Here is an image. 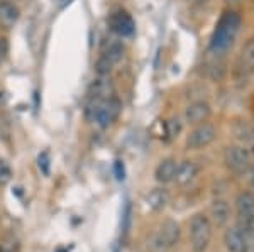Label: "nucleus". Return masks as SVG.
Here are the masks:
<instances>
[{"mask_svg":"<svg viewBox=\"0 0 254 252\" xmlns=\"http://www.w3.org/2000/svg\"><path fill=\"white\" fill-rule=\"evenodd\" d=\"M241 27V17L236 14L234 10H225L220 15L219 22L215 26V31L212 34L210 39V50L217 52V54H222L232 46L236 39V34Z\"/></svg>","mask_w":254,"mask_h":252,"instance_id":"nucleus-1","label":"nucleus"},{"mask_svg":"<svg viewBox=\"0 0 254 252\" xmlns=\"http://www.w3.org/2000/svg\"><path fill=\"white\" fill-rule=\"evenodd\" d=\"M188 237H190V247L193 252H205L208 244L212 241V222L207 215L196 213L191 217L188 225Z\"/></svg>","mask_w":254,"mask_h":252,"instance_id":"nucleus-2","label":"nucleus"},{"mask_svg":"<svg viewBox=\"0 0 254 252\" xmlns=\"http://www.w3.org/2000/svg\"><path fill=\"white\" fill-rule=\"evenodd\" d=\"M225 166L236 174H246L251 169V154L244 146H229L224 152Z\"/></svg>","mask_w":254,"mask_h":252,"instance_id":"nucleus-3","label":"nucleus"},{"mask_svg":"<svg viewBox=\"0 0 254 252\" xmlns=\"http://www.w3.org/2000/svg\"><path fill=\"white\" fill-rule=\"evenodd\" d=\"M119 113H121V101H119L116 97H110L107 100L98 101L95 115H93L92 122H95L98 127L105 129L117 119Z\"/></svg>","mask_w":254,"mask_h":252,"instance_id":"nucleus-4","label":"nucleus"},{"mask_svg":"<svg viewBox=\"0 0 254 252\" xmlns=\"http://www.w3.org/2000/svg\"><path fill=\"white\" fill-rule=\"evenodd\" d=\"M217 137V131L212 124H198L196 127L188 134L187 137V146L190 149H202V148H207L208 144L215 141Z\"/></svg>","mask_w":254,"mask_h":252,"instance_id":"nucleus-5","label":"nucleus"},{"mask_svg":"<svg viewBox=\"0 0 254 252\" xmlns=\"http://www.w3.org/2000/svg\"><path fill=\"white\" fill-rule=\"evenodd\" d=\"M109 26L116 34L122 36V38H124V36H130L134 32V20L126 10L114 12L109 19Z\"/></svg>","mask_w":254,"mask_h":252,"instance_id":"nucleus-6","label":"nucleus"},{"mask_svg":"<svg viewBox=\"0 0 254 252\" xmlns=\"http://www.w3.org/2000/svg\"><path fill=\"white\" fill-rule=\"evenodd\" d=\"M210 113H212L210 105L203 100H198V101H193V103H190L187 107L185 120L191 125H198V124L207 122L208 117H210Z\"/></svg>","mask_w":254,"mask_h":252,"instance_id":"nucleus-7","label":"nucleus"},{"mask_svg":"<svg viewBox=\"0 0 254 252\" xmlns=\"http://www.w3.org/2000/svg\"><path fill=\"white\" fill-rule=\"evenodd\" d=\"M231 218V206L225 200L217 198L210 203V222L215 227H224Z\"/></svg>","mask_w":254,"mask_h":252,"instance_id":"nucleus-8","label":"nucleus"},{"mask_svg":"<svg viewBox=\"0 0 254 252\" xmlns=\"http://www.w3.org/2000/svg\"><path fill=\"white\" fill-rule=\"evenodd\" d=\"M244 230L241 227H232V229L225 230L224 234V246L227 252H244Z\"/></svg>","mask_w":254,"mask_h":252,"instance_id":"nucleus-9","label":"nucleus"},{"mask_svg":"<svg viewBox=\"0 0 254 252\" xmlns=\"http://www.w3.org/2000/svg\"><path fill=\"white\" fill-rule=\"evenodd\" d=\"M20 17L19 7L14 2H0V26L3 29H10L17 24Z\"/></svg>","mask_w":254,"mask_h":252,"instance_id":"nucleus-10","label":"nucleus"},{"mask_svg":"<svg viewBox=\"0 0 254 252\" xmlns=\"http://www.w3.org/2000/svg\"><path fill=\"white\" fill-rule=\"evenodd\" d=\"M90 95L95 100H107L114 97V85L109 76H98L90 87Z\"/></svg>","mask_w":254,"mask_h":252,"instance_id":"nucleus-11","label":"nucleus"},{"mask_svg":"<svg viewBox=\"0 0 254 252\" xmlns=\"http://www.w3.org/2000/svg\"><path fill=\"white\" fill-rule=\"evenodd\" d=\"M176 169H178V162H176L175 159H171V157H168V159H163L158 164L156 171H154L156 181H159L161 185H166V183L175 181Z\"/></svg>","mask_w":254,"mask_h":252,"instance_id":"nucleus-12","label":"nucleus"},{"mask_svg":"<svg viewBox=\"0 0 254 252\" xmlns=\"http://www.w3.org/2000/svg\"><path fill=\"white\" fill-rule=\"evenodd\" d=\"M196 174H198V166H196L193 161H183L178 164L175 181L182 186L190 185V183L196 178Z\"/></svg>","mask_w":254,"mask_h":252,"instance_id":"nucleus-13","label":"nucleus"},{"mask_svg":"<svg viewBox=\"0 0 254 252\" xmlns=\"http://www.w3.org/2000/svg\"><path fill=\"white\" fill-rule=\"evenodd\" d=\"M146 200L149 208H153L154 212H159V210L166 208V205L170 203V193L165 188H154L153 192L147 195Z\"/></svg>","mask_w":254,"mask_h":252,"instance_id":"nucleus-14","label":"nucleus"},{"mask_svg":"<svg viewBox=\"0 0 254 252\" xmlns=\"http://www.w3.org/2000/svg\"><path fill=\"white\" fill-rule=\"evenodd\" d=\"M158 232L165 237V241L170 244V247H173L180 241V225L175 220H170V218L161 223Z\"/></svg>","mask_w":254,"mask_h":252,"instance_id":"nucleus-15","label":"nucleus"},{"mask_svg":"<svg viewBox=\"0 0 254 252\" xmlns=\"http://www.w3.org/2000/svg\"><path fill=\"white\" fill-rule=\"evenodd\" d=\"M234 132H236V137L243 142L246 149L254 148V129L249 127L246 122H239V124H236Z\"/></svg>","mask_w":254,"mask_h":252,"instance_id":"nucleus-16","label":"nucleus"},{"mask_svg":"<svg viewBox=\"0 0 254 252\" xmlns=\"http://www.w3.org/2000/svg\"><path fill=\"white\" fill-rule=\"evenodd\" d=\"M104 58H107L112 64L122 61V58H124V46H122V43H119V41H110L107 46H105Z\"/></svg>","mask_w":254,"mask_h":252,"instance_id":"nucleus-17","label":"nucleus"},{"mask_svg":"<svg viewBox=\"0 0 254 252\" xmlns=\"http://www.w3.org/2000/svg\"><path fill=\"white\" fill-rule=\"evenodd\" d=\"M237 61H239L243 66L248 68L249 71L254 70V39L246 43V46L243 48V51H241V56Z\"/></svg>","mask_w":254,"mask_h":252,"instance_id":"nucleus-18","label":"nucleus"},{"mask_svg":"<svg viewBox=\"0 0 254 252\" xmlns=\"http://www.w3.org/2000/svg\"><path fill=\"white\" fill-rule=\"evenodd\" d=\"M170 249H171L170 244L165 241V237L158 230L147 241V252H168Z\"/></svg>","mask_w":254,"mask_h":252,"instance_id":"nucleus-19","label":"nucleus"},{"mask_svg":"<svg viewBox=\"0 0 254 252\" xmlns=\"http://www.w3.org/2000/svg\"><path fill=\"white\" fill-rule=\"evenodd\" d=\"M19 251V241L14 235H5L0 239V252H17Z\"/></svg>","mask_w":254,"mask_h":252,"instance_id":"nucleus-20","label":"nucleus"},{"mask_svg":"<svg viewBox=\"0 0 254 252\" xmlns=\"http://www.w3.org/2000/svg\"><path fill=\"white\" fill-rule=\"evenodd\" d=\"M112 66L114 64L110 63L107 58L102 56V58H98V61L95 63V71H97L98 76H109L110 71H112Z\"/></svg>","mask_w":254,"mask_h":252,"instance_id":"nucleus-21","label":"nucleus"},{"mask_svg":"<svg viewBox=\"0 0 254 252\" xmlns=\"http://www.w3.org/2000/svg\"><path fill=\"white\" fill-rule=\"evenodd\" d=\"M12 180V169L9 162L0 159V186H5Z\"/></svg>","mask_w":254,"mask_h":252,"instance_id":"nucleus-22","label":"nucleus"},{"mask_svg":"<svg viewBox=\"0 0 254 252\" xmlns=\"http://www.w3.org/2000/svg\"><path fill=\"white\" fill-rule=\"evenodd\" d=\"M165 129L170 137H178V134L182 132V124H180L178 119H171L165 124Z\"/></svg>","mask_w":254,"mask_h":252,"instance_id":"nucleus-23","label":"nucleus"},{"mask_svg":"<svg viewBox=\"0 0 254 252\" xmlns=\"http://www.w3.org/2000/svg\"><path fill=\"white\" fill-rule=\"evenodd\" d=\"M38 166H39L41 173H43L44 176H48V174H49V168H51V159H49V154H48L46 151L39 154V157H38Z\"/></svg>","mask_w":254,"mask_h":252,"instance_id":"nucleus-24","label":"nucleus"},{"mask_svg":"<svg viewBox=\"0 0 254 252\" xmlns=\"http://www.w3.org/2000/svg\"><path fill=\"white\" fill-rule=\"evenodd\" d=\"M114 173H116V178H117L119 181H124V178H126L124 162H122V161H116V162H114Z\"/></svg>","mask_w":254,"mask_h":252,"instance_id":"nucleus-25","label":"nucleus"},{"mask_svg":"<svg viewBox=\"0 0 254 252\" xmlns=\"http://www.w3.org/2000/svg\"><path fill=\"white\" fill-rule=\"evenodd\" d=\"M129 225H130V205L127 203L126 210H124V222H122V232L127 234L129 232Z\"/></svg>","mask_w":254,"mask_h":252,"instance_id":"nucleus-26","label":"nucleus"},{"mask_svg":"<svg viewBox=\"0 0 254 252\" xmlns=\"http://www.w3.org/2000/svg\"><path fill=\"white\" fill-rule=\"evenodd\" d=\"M5 52H7V43L3 39H0V61L5 56Z\"/></svg>","mask_w":254,"mask_h":252,"instance_id":"nucleus-27","label":"nucleus"},{"mask_svg":"<svg viewBox=\"0 0 254 252\" xmlns=\"http://www.w3.org/2000/svg\"><path fill=\"white\" fill-rule=\"evenodd\" d=\"M248 174H249V185H251V188L254 190V168L249 169Z\"/></svg>","mask_w":254,"mask_h":252,"instance_id":"nucleus-28","label":"nucleus"},{"mask_svg":"<svg viewBox=\"0 0 254 252\" xmlns=\"http://www.w3.org/2000/svg\"><path fill=\"white\" fill-rule=\"evenodd\" d=\"M188 3H191V5H203V3H207L208 0H187Z\"/></svg>","mask_w":254,"mask_h":252,"instance_id":"nucleus-29","label":"nucleus"},{"mask_svg":"<svg viewBox=\"0 0 254 252\" xmlns=\"http://www.w3.org/2000/svg\"><path fill=\"white\" fill-rule=\"evenodd\" d=\"M225 2H227L229 5H234V3H239L241 0H225Z\"/></svg>","mask_w":254,"mask_h":252,"instance_id":"nucleus-30","label":"nucleus"},{"mask_svg":"<svg viewBox=\"0 0 254 252\" xmlns=\"http://www.w3.org/2000/svg\"><path fill=\"white\" fill-rule=\"evenodd\" d=\"M3 101H5V95H3V93H0V105H2Z\"/></svg>","mask_w":254,"mask_h":252,"instance_id":"nucleus-31","label":"nucleus"},{"mask_svg":"<svg viewBox=\"0 0 254 252\" xmlns=\"http://www.w3.org/2000/svg\"><path fill=\"white\" fill-rule=\"evenodd\" d=\"M0 2H12V0H0Z\"/></svg>","mask_w":254,"mask_h":252,"instance_id":"nucleus-32","label":"nucleus"}]
</instances>
